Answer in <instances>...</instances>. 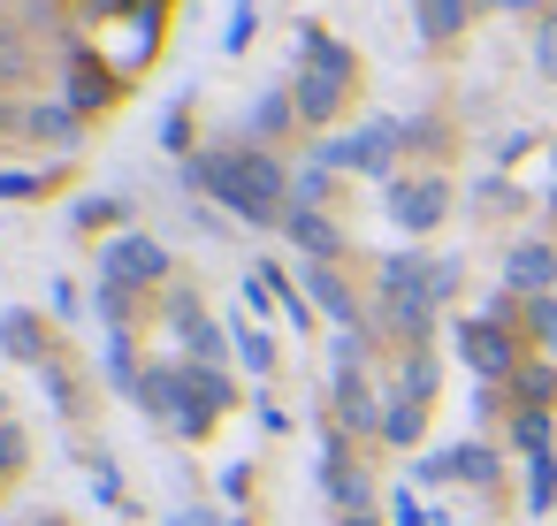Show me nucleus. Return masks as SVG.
Here are the masks:
<instances>
[{"instance_id": "obj_14", "label": "nucleus", "mask_w": 557, "mask_h": 526, "mask_svg": "<svg viewBox=\"0 0 557 526\" xmlns=\"http://www.w3.org/2000/svg\"><path fill=\"white\" fill-rule=\"evenodd\" d=\"M420 419H428V397H412V389H397L382 404V435L389 442H420Z\"/></svg>"}, {"instance_id": "obj_12", "label": "nucleus", "mask_w": 557, "mask_h": 526, "mask_svg": "<svg viewBox=\"0 0 557 526\" xmlns=\"http://www.w3.org/2000/svg\"><path fill=\"white\" fill-rule=\"evenodd\" d=\"M466 16H473V0H412V24H420V39H428V47L458 39V32H466Z\"/></svg>"}, {"instance_id": "obj_31", "label": "nucleus", "mask_w": 557, "mask_h": 526, "mask_svg": "<svg viewBox=\"0 0 557 526\" xmlns=\"http://www.w3.org/2000/svg\"><path fill=\"white\" fill-rule=\"evenodd\" d=\"M16 465H24V435L0 419V473H16Z\"/></svg>"}, {"instance_id": "obj_1", "label": "nucleus", "mask_w": 557, "mask_h": 526, "mask_svg": "<svg viewBox=\"0 0 557 526\" xmlns=\"http://www.w3.org/2000/svg\"><path fill=\"white\" fill-rule=\"evenodd\" d=\"M184 184L214 191L245 229H283V214H290V176L268 153H191L184 161Z\"/></svg>"}, {"instance_id": "obj_28", "label": "nucleus", "mask_w": 557, "mask_h": 526, "mask_svg": "<svg viewBox=\"0 0 557 526\" xmlns=\"http://www.w3.org/2000/svg\"><path fill=\"white\" fill-rule=\"evenodd\" d=\"M527 328H534V336H542V343H549V351H557V290H549V298H534V305H527Z\"/></svg>"}, {"instance_id": "obj_32", "label": "nucleus", "mask_w": 557, "mask_h": 526, "mask_svg": "<svg viewBox=\"0 0 557 526\" xmlns=\"http://www.w3.org/2000/svg\"><path fill=\"white\" fill-rule=\"evenodd\" d=\"M0 199H39V176H16V168H0Z\"/></svg>"}, {"instance_id": "obj_35", "label": "nucleus", "mask_w": 557, "mask_h": 526, "mask_svg": "<svg viewBox=\"0 0 557 526\" xmlns=\"http://www.w3.org/2000/svg\"><path fill=\"white\" fill-rule=\"evenodd\" d=\"M169 526H222V518H214V511H199V503H184V511H176Z\"/></svg>"}, {"instance_id": "obj_22", "label": "nucleus", "mask_w": 557, "mask_h": 526, "mask_svg": "<svg viewBox=\"0 0 557 526\" xmlns=\"http://www.w3.org/2000/svg\"><path fill=\"white\" fill-rule=\"evenodd\" d=\"M329 176H336V168H321V161H313V168H298V184H290V206H321V199H329Z\"/></svg>"}, {"instance_id": "obj_40", "label": "nucleus", "mask_w": 557, "mask_h": 526, "mask_svg": "<svg viewBox=\"0 0 557 526\" xmlns=\"http://www.w3.org/2000/svg\"><path fill=\"white\" fill-rule=\"evenodd\" d=\"M0 404H9V397H0Z\"/></svg>"}, {"instance_id": "obj_15", "label": "nucleus", "mask_w": 557, "mask_h": 526, "mask_svg": "<svg viewBox=\"0 0 557 526\" xmlns=\"http://www.w3.org/2000/svg\"><path fill=\"white\" fill-rule=\"evenodd\" d=\"M443 473L450 480H496V450H481V442H458V450H443Z\"/></svg>"}, {"instance_id": "obj_7", "label": "nucleus", "mask_w": 557, "mask_h": 526, "mask_svg": "<svg viewBox=\"0 0 557 526\" xmlns=\"http://www.w3.org/2000/svg\"><path fill=\"white\" fill-rule=\"evenodd\" d=\"M443 206H450V191H443L435 176H420V184H389V214H397V229H435Z\"/></svg>"}, {"instance_id": "obj_21", "label": "nucleus", "mask_w": 557, "mask_h": 526, "mask_svg": "<svg viewBox=\"0 0 557 526\" xmlns=\"http://www.w3.org/2000/svg\"><path fill=\"white\" fill-rule=\"evenodd\" d=\"M290 115H298V100H290V92H260V108H252V130H283Z\"/></svg>"}, {"instance_id": "obj_37", "label": "nucleus", "mask_w": 557, "mask_h": 526, "mask_svg": "<svg viewBox=\"0 0 557 526\" xmlns=\"http://www.w3.org/2000/svg\"><path fill=\"white\" fill-rule=\"evenodd\" d=\"M344 526H382V518H374V511H351V518H344Z\"/></svg>"}, {"instance_id": "obj_2", "label": "nucleus", "mask_w": 557, "mask_h": 526, "mask_svg": "<svg viewBox=\"0 0 557 526\" xmlns=\"http://www.w3.org/2000/svg\"><path fill=\"white\" fill-rule=\"evenodd\" d=\"M351 77H359V62H351V47L344 39H329L321 24H298V123H336V108L351 100Z\"/></svg>"}, {"instance_id": "obj_4", "label": "nucleus", "mask_w": 557, "mask_h": 526, "mask_svg": "<svg viewBox=\"0 0 557 526\" xmlns=\"http://www.w3.org/2000/svg\"><path fill=\"white\" fill-rule=\"evenodd\" d=\"M458 351H466V366L481 381H511L519 374V343H511L504 321H458Z\"/></svg>"}, {"instance_id": "obj_8", "label": "nucleus", "mask_w": 557, "mask_h": 526, "mask_svg": "<svg viewBox=\"0 0 557 526\" xmlns=\"http://www.w3.org/2000/svg\"><path fill=\"white\" fill-rule=\"evenodd\" d=\"M504 290H519V298H549V290H557V252H549V245H511V260H504Z\"/></svg>"}, {"instance_id": "obj_38", "label": "nucleus", "mask_w": 557, "mask_h": 526, "mask_svg": "<svg viewBox=\"0 0 557 526\" xmlns=\"http://www.w3.org/2000/svg\"><path fill=\"white\" fill-rule=\"evenodd\" d=\"M32 526H62V518H32Z\"/></svg>"}, {"instance_id": "obj_23", "label": "nucleus", "mask_w": 557, "mask_h": 526, "mask_svg": "<svg viewBox=\"0 0 557 526\" xmlns=\"http://www.w3.org/2000/svg\"><path fill=\"white\" fill-rule=\"evenodd\" d=\"M70 222H77V229H108V222H123V199H108V191H100V199H77Z\"/></svg>"}, {"instance_id": "obj_33", "label": "nucleus", "mask_w": 557, "mask_h": 526, "mask_svg": "<svg viewBox=\"0 0 557 526\" xmlns=\"http://www.w3.org/2000/svg\"><path fill=\"white\" fill-rule=\"evenodd\" d=\"M92 488H100V503H123V473H108V465H100V473H92Z\"/></svg>"}, {"instance_id": "obj_16", "label": "nucleus", "mask_w": 557, "mask_h": 526, "mask_svg": "<svg viewBox=\"0 0 557 526\" xmlns=\"http://www.w3.org/2000/svg\"><path fill=\"white\" fill-rule=\"evenodd\" d=\"M184 381H191V397H199L207 412H230V404H237V381L214 374V366H184Z\"/></svg>"}, {"instance_id": "obj_26", "label": "nucleus", "mask_w": 557, "mask_h": 526, "mask_svg": "<svg viewBox=\"0 0 557 526\" xmlns=\"http://www.w3.org/2000/svg\"><path fill=\"white\" fill-rule=\"evenodd\" d=\"M527 503H534V511L557 503V465H549V458H534V473H527Z\"/></svg>"}, {"instance_id": "obj_5", "label": "nucleus", "mask_w": 557, "mask_h": 526, "mask_svg": "<svg viewBox=\"0 0 557 526\" xmlns=\"http://www.w3.org/2000/svg\"><path fill=\"white\" fill-rule=\"evenodd\" d=\"M62 62H70V92H62V100H70L77 115L115 108V62H100V54H92V47H77V39L62 47Z\"/></svg>"}, {"instance_id": "obj_34", "label": "nucleus", "mask_w": 557, "mask_h": 526, "mask_svg": "<svg viewBox=\"0 0 557 526\" xmlns=\"http://www.w3.org/2000/svg\"><path fill=\"white\" fill-rule=\"evenodd\" d=\"M397 526H435V518L420 511V496H397Z\"/></svg>"}, {"instance_id": "obj_20", "label": "nucleus", "mask_w": 557, "mask_h": 526, "mask_svg": "<svg viewBox=\"0 0 557 526\" xmlns=\"http://www.w3.org/2000/svg\"><path fill=\"white\" fill-rule=\"evenodd\" d=\"M252 24H260V9H252V0H237L230 24H222V54H245V47H252Z\"/></svg>"}, {"instance_id": "obj_30", "label": "nucleus", "mask_w": 557, "mask_h": 526, "mask_svg": "<svg viewBox=\"0 0 557 526\" xmlns=\"http://www.w3.org/2000/svg\"><path fill=\"white\" fill-rule=\"evenodd\" d=\"M534 70H542V77H557V24H542V32H534Z\"/></svg>"}, {"instance_id": "obj_19", "label": "nucleus", "mask_w": 557, "mask_h": 526, "mask_svg": "<svg viewBox=\"0 0 557 526\" xmlns=\"http://www.w3.org/2000/svg\"><path fill=\"white\" fill-rule=\"evenodd\" d=\"M511 435H519V450H527V458H549V412H527V404H519Z\"/></svg>"}, {"instance_id": "obj_18", "label": "nucleus", "mask_w": 557, "mask_h": 526, "mask_svg": "<svg viewBox=\"0 0 557 526\" xmlns=\"http://www.w3.org/2000/svg\"><path fill=\"white\" fill-rule=\"evenodd\" d=\"M108 374H115V389H131L138 397V351H131V328H108Z\"/></svg>"}, {"instance_id": "obj_13", "label": "nucleus", "mask_w": 557, "mask_h": 526, "mask_svg": "<svg viewBox=\"0 0 557 526\" xmlns=\"http://www.w3.org/2000/svg\"><path fill=\"white\" fill-rule=\"evenodd\" d=\"M176 328H184V343H191V366H207V359H222V336H214V321L191 305V298H176Z\"/></svg>"}, {"instance_id": "obj_24", "label": "nucleus", "mask_w": 557, "mask_h": 526, "mask_svg": "<svg viewBox=\"0 0 557 526\" xmlns=\"http://www.w3.org/2000/svg\"><path fill=\"white\" fill-rule=\"evenodd\" d=\"M511 381H519V397H527V412H542V404H549V389H557V374H549V366H519Z\"/></svg>"}, {"instance_id": "obj_39", "label": "nucleus", "mask_w": 557, "mask_h": 526, "mask_svg": "<svg viewBox=\"0 0 557 526\" xmlns=\"http://www.w3.org/2000/svg\"><path fill=\"white\" fill-rule=\"evenodd\" d=\"M230 526H245V518H230Z\"/></svg>"}, {"instance_id": "obj_27", "label": "nucleus", "mask_w": 557, "mask_h": 526, "mask_svg": "<svg viewBox=\"0 0 557 526\" xmlns=\"http://www.w3.org/2000/svg\"><path fill=\"white\" fill-rule=\"evenodd\" d=\"M397 389H412V397H435V359H428V351H412V359H405V381H397Z\"/></svg>"}, {"instance_id": "obj_10", "label": "nucleus", "mask_w": 557, "mask_h": 526, "mask_svg": "<svg viewBox=\"0 0 557 526\" xmlns=\"http://www.w3.org/2000/svg\"><path fill=\"white\" fill-rule=\"evenodd\" d=\"M0 351L24 359V366H47V321L24 313V305H9V313H0Z\"/></svg>"}, {"instance_id": "obj_36", "label": "nucleus", "mask_w": 557, "mask_h": 526, "mask_svg": "<svg viewBox=\"0 0 557 526\" xmlns=\"http://www.w3.org/2000/svg\"><path fill=\"white\" fill-rule=\"evenodd\" d=\"M481 9H519V16H527V9H534V0H481Z\"/></svg>"}, {"instance_id": "obj_3", "label": "nucleus", "mask_w": 557, "mask_h": 526, "mask_svg": "<svg viewBox=\"0 0 557 526\" xmlns=\"http://www.w3.org/2000/svg\"><path fill=\"white\" fill-rule=\"evenodd\" d=\"M412 146V123H367V130H344V138H329L313 161L321 168H359V176H389V161Z\"/></svg>"}, {"instance_id": "obj_9", "label": "nucleus", "mask_w": 557, "mask_h": 526, "mask_svg": "<svg viewBox=\"0 0 557 526\" xmlns=\"http://www.w3.org/2000/svg\"><path fill=\"white\" fill-rule=\"evenodd\" d=\"M283 229H290V245H298L306 260H329V267H336L344 237H336V222H329L321 206H290V214H283Z\"/></svg>"}, {"instance_id": "obj_29", "label": "nucleus", "mask_w": 557, "mask_h": 526, "mask_svg": "<svg viewBox=\"0 0 557 526\" xmlns=\"http://www.w3.org/2000/svg\"><path fill=\"white\" fill-rule=\"evenodd\" d=\"M161 146H169V153H184V146H191V115H184V100L161 115Z\"/></svg>"}, {"instance_id": "obj_11", "label": "nucleus", "mask_w": 557, "mask_h": 526, "mask_svg": "<svg viewBox=\"0 0 557 526\" xmlns=\"http://www.w3.org/2000/svg\"><path fill=\"white\" fill-rule=\"evenodd\" d=\"M298 283L313 290V305H321V313H336L344 328H359V305H351V290H344V275H336L329 260H306V275H298Z\"/></svg>"}, {"instance_id": "obj_17", "label": "nucleus", "mask_w": 557, "mask_h": 526, "mask_svg": "<svg viewBox=\"0 0 557 526\" xmlns=\"http://www.w3.org/2000/svg\"><path fill=\"white\" fill-rule=\"evenodd\" d=\"M24 130L32 138H54V146H77V108H32Z\"/></svg>"}, {"instance_id": "obj_25", "label": "nucleus", "mask_w": 557, "mask_h": 526, "mask_svg": "<svg viewBox=\"0 0 557 526\" xmlns=\"http://www.w3.org/2000/svg\"><path fill=\"white\" fill-rule=\"evenodd\" d=\"M237 359H245L252 374H268V366H275V343H268L260 328H237Z\"/></svg>"}, {"instance_id": "obj_6", "label": "nucleus", "mask_w": 557, "mask_h": 526, "mask_svg": "<svg viewBox=\"0 0 557 526\" xmlns=\"http://www.w3.org/2000/svg\"><path fill=\"white\" fill-rule=\"evenodd\" d=\"M100 275H108L115 290H146V283L169 275V252H161L153 237H115V245L100 252Z\"/></svg>"}]
</instances>
